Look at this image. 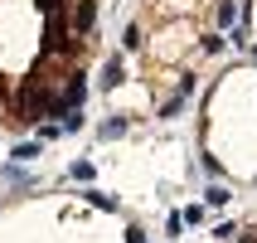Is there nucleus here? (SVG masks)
<instances>
[{
  "label": "nucleus",
  "mask_w": 257,
  "mask_h": 243,
  "mask_svg": "<svg viewBox=\"0 0 257 243\" xmlns=\"http://www.w3.org/2000/svg\"><path fill=\"white\" fill-rule=\"evenodd\" d=\"M97 20V0H73V39H83Z\"/></svg>",
  "instance_id": "nucleus-1"
},
{
  "label": "nucleus",
  "mask_w": 257,
  "mask_h": 243,
  "mask_svg": "<svg viewBox=\"0 0 257 243\" xmlns=\"http://www.w3.org/2000/svg\"><path fill=\"white\" fill-rule=\"evenodd\" d=\"M121 83V58H107L102 63V88H116Z\"/></svg>",
  "instance_id": "nucleus-2"
},
{
  "label": "nucleus",
  "mask_w": 257,
  "mask_h": 243,
  "mask_svg": "<svg viewBox=\"0 0 257 243\" xmlns=\"http://www.w3.org/2000/svg\"><path fill=\"white\" fill-rule=\"evenodd\" d=\"M116 136H126V117H112V122H102V141H116Z\"/></svg>",
  "instance_id": "nucleus-3"
},
{
  "label": "nucleus",
  "mask_w": 257,
  "mask_h": 243,
  "mask_svg": "<svg viewBox=\"0 0 257 243\" xmlns=\"http://www.w3.org/2000/svg\"><path fill=\"white\" fill-rule=\"evenodd\" d=\"M228 200H233V195H228L223 185H209V190H204V204H214V209H223Z\"/></svg>",
  "instance_id": "nucleus-4"
},
{
  "label": "nucleus",
  "mask_w": 257,
  "mask_h": 243,
  "mask_svg": "<svg viewBox=\"0 0 257 243\" xmlns=\"http://www.w3.org/2000/svg\"><path fill=\"white\" fill-rule=\"evenodd\" d=\"M87 204H97V209H116V195H102V190H87Z\"/></svg>",
  "instance_id": "nucleus-5"
},
{
  "label": "nucleus",
  "mask_w": 257,
  "mask_h": 243,
  "mask_svg": "<svg viewBox=\"0 0 257 243\" xmlns=\"http://www.w3.org/2000/svg\"><path fill=\"white\" fill-rule=\"evenodd\" d=\"M214 20H218V29H228V25H233V5H228V0H218V10H214Z\"/></svg>",
  "instance_id": "nucleus-6"
},
{
  "label": "nucleus",
  "mask_w": 257,
  "mask_h": 243,
  "mask_svg": "<svg viewBox=\"0 0 257 243\" xmlns=\"http://www.w3.org/2000/svg\"><path fill=\"white\" fill-rule=\"evenodd\" d=\"M121 49H141V25H126V34H121Z\"/></svg>",
  "instance_id": "nucleus-7"
},
{
  "label": "nucleus",
  "mask_w": 257,
  "mask_h": 243,
  "mask_svg": "<svg viewBox=\"0 0 257 243\" xmlns=\"http://www.w3.org/2000/svg\"><path fill=\"white\" fill-rule=\"evenodd\" d=\"M92 175H97V171H92V160H73V180H92Z\"/></svg>",
  "instance_id": "nucleus-8"
},
{
  "label": "nucleus",
  "mask_w": 257,
  "mask_h": 243,
  "mask_svg": "<svg viewBox=\"0 0 257 243\" xmlns=\"http://www.w3.org/2000/svg\"><path fill=\"white\" fill-rule=\"evenodd\" d=\"M15 156H20V160H34V156H39V141H20V146H15Z\"/></svg>",
  "instance_id": "nucleus-9"
},
{
  "label": "nucleus",
  "mask_w": 257,
  "mask_h": 243,
  "mask_svg": "<svg viewBox=\"0 0 257 243\" xmlns=\"http://www.w3.org/2000/svg\"><path fill=\"white\" fill-rule=\"evenodd\" d=\"M189 93H194V78H189V73H180V88H175V98H189Z\"/></svg>",
  "instance_id": "nucleus-10"
},
{
  "label": "nucleus",
  "mask_w": 257,
  "mask_h": 243,
  "mask_svg": "<svg viewBox=\"0 0 257 243\" xmlns=\"http://www.w3.org/2000/svg\"><path fill=\"white\" fill-rule=\"evenodd\" d=\"M126 243H146V238H141V229H131V233H126Z\"/></svg>",
  "instance_id": "nucleus-11"
},
{
  "label": "nucleus",
  "mask_w": 257,
  "mask_h": 243,
  "mask_svg": "<svg viewBox=\"0 0 257 243\" xmlns=\"http://www.w3.org/2000/svg\"><path fill=\"white\" fill-rule=\"evenodd\" d=\"M238 243H257V233H247V238H238Z\"/></svg>",
  "instance_id": "nucleus-12"
},
{
  "label": "nucleus",
  "mask_w": 257,
  "mask_h": 243,
  "mask_svg": "<svg viewBox=\"0 0 257 243\" xmlns=\"http://www.w3.org/2000/svg\"><path fill=\"white\" fill-rule=\"evenodd\" d=\"M252 63H257V49H252Z\"/></svg>",
  "instance_id": "nucleus-13"
}]
</instances>
